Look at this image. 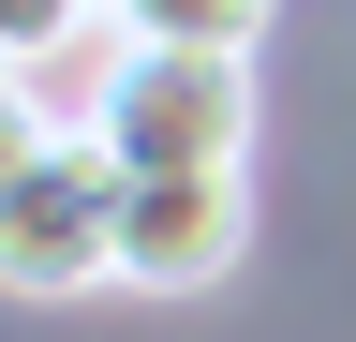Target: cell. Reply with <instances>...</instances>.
<instances>
[{"instance_id": "1", "label": "cell", "mask_w": 356, "mask_h": 342, "mask_svg": "<svg viewBox=\"0 0 356 342\" xmlns=\"http://www.w3.org/2000/svg\"><path fill=\"white\" fill-rule=\"evenodd\" d=\"M89 134H104L119 179H222V164H252V60L119 45L104 90H89Z\"/></svg>"}, {"instance_id": "2", "label": "cell", "mask_w": 356, "mask_h": 342, "mask_svg": "<svg viewBox=\"0 0 356 342\" xmlns=\"http://www.w3.org/2000/svg\"><path fill=\"white\" fill-rule=\"evenodd\" d=\"M0 283H15V297H89V283H119V164H104L89 119L15 134V179H0Z\"/></svg>"}, {"instance_id": "3", "label": "cell", "mask_w": 356, "mask_h": 342, "mask_svg": "<svg viewBox=\"0 0 356 342\" xmlns=\"http://www.w3.org/2000/svg\"><path fill=\"white\" fill-rule=\"evenodd\" d=\"M252 238V164H222V179H119V283L149 297H193L238 268Z\"/></svg>"}, {"instance_id": "4", "label": "cell", "mask_w": 356, "mask_h": 342, "mask_svg": "<svg viewBox=\"0 0 356 342\" xmlns=\"http://www.w3.org/2000/svg\"><path fill=\"white\" fill-rule=\"evenodd\" d=\"M267 0H119V45H208V60H252Z\"/></svg>"}, {"instance_id": "5", "label": "cell", "mask_w": 356, "mask_h": 342, "mask_svg": "<svg viewBox=\"0 0 356 342\" xmlns=\"http://www.w3.org/2000/svg\"><path fill=\"white\" fill-rule=\"evenodd\" d=\"M89 15H119V0H89Z\"/></svg>"}]
</instances>
